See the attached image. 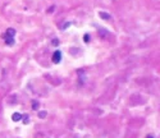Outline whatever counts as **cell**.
<instances>
[{"label":"cell","instance_id":"4","mask_svg":"<svg viewBox=\"0 0 160 138\" xmlns=\"http://www.w3.org/2000/svg\"><path fill=\"white\" fill-rule=\"evenodd\" d=\"M3 38L5 40V42L8 45H13L14 44V38H12V37H7V36H3Z\"/></svg>","mask_w":160,"mask_h":138},{"label":"cell","instance_id":"2","mask_svg":"<svg viewBox=\"0 0 160 138\" xmlns=\"http://www.w3.org/2000/svg\"><path fill=\"white\" fill-rule=\"evenodd\" d=\"M3 36H7V37H12V38H14V36H15V29H14V28H8V29H7V32L4 33Z\"/></svg>","mask_w":160,"mask_h":138},{"label":"cell","instance_id":"5","mask_svg":"<svg viewBox=\"0 0 160 138\" xmlns=\"http://www.w3.org/2000/svg\"><path fill=\"white\" fill-rule=\"evenodd\" d=\"M40 118H45L46 116V111H42V113H40V115H38Z\"/></svg>","mask_w":160,"mask_h":138},{"label":"cell","instance_id":"1","mask_svg":"<svg viewBox=\"0 0 160 138\" xmlns=\"http://www.w3.org/2000/svg\"><path fill=\"white\" fill-rule=\"evenodd\" d=\"M60 60H62V52L59 51V50H56V51L53 54V63L59 64Z\"/></svg>","mask_w":160,"mask_h":138},{"label":"cell","instance_id":"7","mask_svg":"<svg viewBox=\"0 0 160 138\" xmlns=\"http://www.w3.org/2000/svg\"><path fill=\"white\" fill-rule=\"evenodd\" d=\"M53 45H55V46H56V45H59V44H58V40H56V38L53 41Z\"/></svg>","mask_w":160,"mask_h":138},{"label":"cell","instance_id":"6","mask_svg":"<svg viewBox=\"0 0 160 138\" xmlns=\"http://www.w3.org/2000/svg\"><path fill=\"white\" fill-rule=\"evenodd\" d=\"M38 105H37V102L36 101H33V109H37Z\"/></svg>","mask_w":160,"mask_h":138},{"label":"cell","instance_id":"3","mask_svg":"<svg viewBox=\"0 0 160 138\" xmlns=\"http://www.w3.org/2000/svg\"><path fill=\"white\" fill-rule=\"evenodd\" d=\"M22 116H23V115H21L19 113H14L13 116H12V119H13L14 121H18V120H21V119H22Z\"/></svg>","mask_w":160,"mask_h":138}]
</instances>
